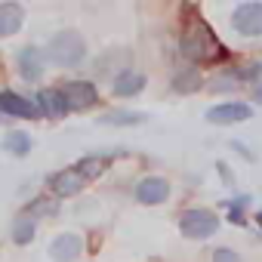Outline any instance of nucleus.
<instances>
[{
    "label": "nucleus",
    "instance_id": "nucleus-1",
    "mask_svg": "<svg viewBox=\"0 0 262 262\" xmlns=\"http://www.w3.org/2000/svg\"><path fill=\"white\" fill-rule=\"evenodd\" d=\"M179 47H182V56L191 59V62H222L228 56V50L222 47V40L210 31V25L201 16L182 31Z\"/></svg>",
    "mask_w": 262,
    "mask_h": 262
},
{
    "label": "nucleus",
    "instance_id": "nucleus-2",
    "mask_svg": "<svg viewBox=\"0 0 262 262\" xmlns=\"http://www.w3.org/2000/svg\"><path fill=\"white\" fill-rule=\"evenodd\" d=\"M43 59L59 65V68H74L86 59V40L80 37V31L74 28H65V31H56L43 50Z\"/></svg>",
    "mask_w": 262,
    "mask_h": 262
},
{
    "label": "nucleus",
    "instance_id": "nucleus-3",
    "mask_svg": "<svg viewBox=\"0 0 262 262\" xmlns=\"http://www.w3.org/2000/svg\"><path fill=\"white\" fill-rule=\"evenodd\" d=\"M179 231L188 241H207L219 231V216L207 207H191L179 216Z\"/></svg>",
    "mask_w": 262,
    "mask_h": 262
},
{
    "label": "nucleus",
    "instance_id": "nucleus-4",
    "mask_svg": "<svg viewBox=\"0 0 262 262\" xmlns=\"http://www.w3.org/2000/svg\"><path fill=\"white\" fill-rule=\"evenodd\" d=\"M59 90H62V96H65L71 111H86V108H93L99 102V90H96L93 80H77L74 77V80H65Z\"/></svg>",
    "mask_w": 262,
    "mask_h": 262
},
{
    "label": "nucleus",
    "instance_id": "nucleus-5",
    "mask_svg": "<svg viewBox=\"0 0 262 262\" xmlns=\"http://www.w3.org/2000/svg\"><path fill=\"white\" fill-rule=\"evenodd\" d=\"M231 28L244 37H262V4H237L231 13Z\"/></svg>",
    "mask_w": 262,
    "mask_h": 262
},
{
    "label": "nucleus",
    "instance_id": "nucleus-6",
    "mask_svg": "<svg viewBox=\"0 0 262 262\" xmlns=\"http://www.w3.org/2000/svg\"><path fill=\"white\" fill-rule=\"evenodd\" d=\"M204 117L210 123H216V126H231L237 120H250L253 117V105H247V102H219V105L207 108Z\"/></svg>",
    "mask_w": 262,
    "mask_h": 262
},
{
    "label": "nucleus",
    "instance_id": "nucleus-7",
    "mask_svg": "<svg viewBox=\"0 0 262 262\" xmlns=\"http://www.w3.org/2000/svg\"><path fill=\"white\" fill-rule=\"evenodd\" d=\"M0 114H10V117H22V120H34L40 117V108L34 99L19 96L13 90H0Z\"/></svg>",
    "mask_w": 262,
    "mask_h": 262
},
{
    "label": "nucleus",
    "instance_id": "nucleus-8",
    "mask_svg": "<svg viewBox=\"0 0 262 262\" xmlns=\"http://www.w3.org/2000/svg\"><path fill=\"white\" fill-rule=\"evenodd\" d=\"M47 185H50V191H53V198L59 201V198H74V194H80L83 191V179L77 176V170L74 167H68V170H59V173H50V179H47Z\"/></svg>",
    "mask_w": 262,
    "mask_h": 262
},
{
    "label": "nucleus",
    "instance_id": "nucleus-9",
    "mask_svg": "<svg viewBox=\"0 0 262 262\" xmlns=\"http://www.w3.org/2000/svg\"><path fill=\"white\" fill-rule=\"evenodd\" d=\"M170 198V182L164 176H145L136 182V201L145 204V207H155V204H164Z\"/></svg>",
    "mask_w": 262,
    "mask_h": 262
},
{
    "label": "nucleus",
    "instance_id": "nucleus-10",
    "mask_svg": "<svg viewBox=\"0 0 262 262\" xmlns=\"http://www.w3.org/2000/svg\"><path fill=\"white\" fill-rule=\"evenodd\" d=\"M16 65H19V74H22V80L34 83V80L43 74V65H47V59H43V53H40L34 43H28V47H22V50L16 53Z\"/></svg>",
    "mask_w": 262,
    "mask_h": 262
},
{
    "label": "nucleus",
    "instance_id": "nucleus-11",
    "mask_svg": "<svg viewBox=\"0 0 262 262\" xmlns=\"http://www.w3.org/2000/svg\"><path fill=\"white\" fill-rule=\"evenodd\" d=\"M80 253H83V241H80L77 234H71V231L56 234L53 244H50V256H53V262H74Z\"/></svg>",
    "mask_w": 262,
    "mask_h": 262
},
{
    "label": "nucleus",
    "instance_id": "nucleus-12",
    "mask_svg": "<svg viewBox=\"0 0 262 262\" xmlns=\"http://www.w3.org/2000/svg\"><path fill=\"white\" fill-rule=\"evenodd\" d=\"M34 102H37V108H40V114H43V117H50V120H59V117H65V114L71 111L59 86H56V90H53V86H50V90H40Z\"/></svg>",
    "mask_w": 262,
    "mask_h": 262
},
{
    "label": "nucleus",
    "instance_id": "nucleus-13",
    "mask_svg": "<svg viewBox=\"0 0 262 262\" xmlns=\"http://www.w3.org/2000/svg\"><path fill=\"white\" fill-rule=\"evenodd\" d=\"M145 83H148V77H145L142 71H120V74L114 77V83H111V93L120 96V99L139 96V93L145 90Z\"/></svg>",
    "mask_w": 262,
    "mask_h": 262
},
{
    "label": "nucleus",
    "instance_id": "nucleus-14",
    "mask_svg": "<svg viewBox=\"0 0 262 262\" xmlns=\"http://www.w3.org/2000/svg\"><path fill=\"white\" fill-rule=\"evenodd\" d=\"M25 25V7L22 4H0V37H13L19 28Z\"/></svg>",
    "mask_w": 262,
    "mask_h": 262
},
{
    "label": "nucleus",
    "instance_id": "nucleus-15",
    "mask_svg": "<svg viewBox=\"0 0 262 262\" xmlns=\"http://www.w3.org/2000/svg\"><path fill=\"white\" fill-rule=\"evenodd\" d=\"M111 155H86V158H80L77 164H74V170H77V176L83 179V182H90V179H96V176H102L108 167H111Z\"/></svg>",
    "mask_w": 262,
    "mask_h": 262
},
{
    "label": "nucleus",
    "instance_id": "nucleus-16",
    "mask_svg": "<svg viewBox=\"0 0 262 262\" xmlns=\"http://www.w3.org/2000/svg\"><path fill=\"white\" fill-rule=\"evenodd\" d=\"M145 114L142 111H129V108H111L99 117V123L105 126H133V123H142Z\"/></svg>",
    "mask_w": 262,
    "mask_h": 262
},
{
    "label": "nucleus",
    "instance_id": "nucleus-17",
    "mask_svg": "<svg viewBox=\"0 0 262 262\" xmlns=\"http://www.w3.org/2000/svg\"><path fill=\"white\" fill-rule=\"evenodd\" d=\"M4 148L16 158H25L31 148H34V139L25 133V129H10V133L4 136Z\"/></svg>",
    "mask_w": 262,
    "mask_h": 262
},
{
    "label": "nucleus",
    "instance_id": "nucleus-18",
    "mask_svg": "<svg viewBox=\"0 0 262 262\" xmlns=\"http://www.w3.org/2000/svg\"><path fill=\"white\" fill-rule=\"evenodd\" d=\"M201 71L198 68H185V71H179V74H173V90L176 93H194V90H201Z\"/></svg>",
    "mask_w": 262,
    "mask_h": 262
},
{
    "label": "nucleus",
    "instance_id": "nucleus-19",
    "mask_svg": "<svg viewBox=\"0 0 262 262\" xmlns=\"http://www.w3.org/2000/svg\"><path fill=\"white\" fill-rule=\"evenodd\" d=\"M56 210H59L56 198H34V201H28L22 216H28V219H34V216H56Z\"/></svg>",
    "mask_w": 262,
    "mask_h": 262
},
{
    "label": "nucleus",
    "instance_id": "nucleus-20",
    "mask_svg": "<svg viewBox=\"0 0 262 262\" xmlns=\"http://www.w3.org/2000/svg\"><path fill=\"white\" fill-rule=\"evenodd\" d=\"M34 231H37V222L28 219V216H19V219L13 222V241H16L19 247L31 244V241H34Z\"/></svg>",
    "mask_w": 262,
    "mask_h": 262
},
{
    "label": "nucleus",
    "instance_id": "nucleus-21",
    "mask_svg": "<svg viewBox=\"0 0 262 262\" xmlns=\"http://www.w3.org/2000/svg\"><path fill=\"white\" fill-rule=\"evenodd\" d=\"M234 80H253V77H259L262 74V62H250V65H237L234 71H228Z\"/></svg>",
    "mask_w": 262,
    "mask_h": 262
},
{
    "label": "nucleus",
    "instance_id": "nucleus-22",
    "mask_svg": "<svg viewBox=\"0 0 262 262\" xmlns=\"http://www.w3.org/2000/svg\"><path fill=\"white\" fill-rule=\"evenodd\" d=\"M247 194H241L237 201H228V213H231V222L234 225H244V207H247Z\"/></svg>",
    "mask_w": 262,
    "mask_h": 262
},
{
    "label": "nucleus",
    "instance_id": "nucleus-23",
    "mask_svg": "<svg viewBox=\"0 0 262 262\" xmlns=\"http://www.w3.org/2000/svg\"><path fill=\"white\" fill-rule=\"evenodd\" d=\"M213 262H241V256L228 247H219V250H213Z\"/></svg>",
    "mask_w": 262,
    "mask_h": 262
},
{
    "label": "nucleus",
    "instance_id": "nucleus-24",
    "mask_svg": "<svg viewBox=\"0 0 262 262\" xmlns=\"http://www.w3.org/2000/svg\"><path fill=\"white\" fill-rule=\"evenodd\" d=\"M256 99H259V105H262V83L256 86Z\"/></svg>",
    "mask_w": 262,
    "mask_h": 262
},
{
    "label": "nucleus",
    "instance_id": "nucleus-25",
    "mask_svg": "<svg viewBox=\"0 0 262 262\" xmlns=\"http://www.w3.org/2000/svg\"><path fill=\"white\" fill-rule=\"evenodd\" d=\"M256 225H259V228H262V210H259V213H256Z\"/></svg>",
    "mask_w": 262,
    "mask_h": 262
}]
</instances>
